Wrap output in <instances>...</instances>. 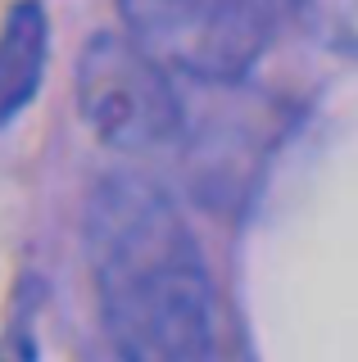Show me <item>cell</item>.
<instances>
[{"instance_id":"1","label":"cell","mask_w":358,"mask_h":362,"mask_svg":"<svg viewBox=\"0 0 358 362\" xmlns=\"http://www.w3.org/2000/svg\"><path fill=\"white\" fill-rule=\"evenodd\" d=\"M86 254L118 362H214V281L154 181H100L86 204Z\"/></svg>"},{"instance_id":"2","label":"cell","mask_w":358,"mask_h":362,"mask_svg":"<svg viewBox=\"0 0 358 362\" xmlns=\"http://www.w3.org/2000/svg\"><path fill=\"white\" fill-rule=\"evenodd\" d=\"M122 32L168 73L236 82L267 54L304 0H118Z\"/></svg>"},{"instance_id":"3","label":"cell","mask_w":358,"mask_h":362,"mask_svg":"<svg viewBox=\"0 0 358 362\" xmlns=\"http://www.w3.org/2000/svg\"><path fill=\"white\" fill-rule=\"evenodd\" d=\"M173 77L177 73H168L127 32H100L77 59V113L109 150H163L186 127V109Z\"/></svg>"},{"instance_id":"4","label":"cell","mask_w":358,"mask_h":362,"mask_svg":"<svg viewBox=\"0 0 358 362\" xmlns=\"http://www.w3.org/2000/svg\"><path fill=\"white\" fill-rule=\"evenodd\" d=\"M46 59H50V18L41 0L9 5L5 23H0V127H9L37 100Z\"/></svg>"}]
</instances>
